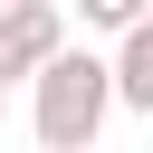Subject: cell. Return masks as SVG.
<instances>
[{"label":"cell","mask_w":153,"mask_h":153,"mask_svg":"<svg viewBox=\"0 0 153 153\" xmlns=\"http://www.w3.org/2000/svg\"><path fill=\"white\" fill-rule=\"evenodd\" d=\"M105 115H115V57L57 48V57L29 76V134H38L48 153H86V143L105 134Z\"/></svg>","instance_id":"6da1fadb"},{"label":"cell","mask_w":153,"mask_h":153,"mask_svg":"<svg viewBox=\"0 0 153 153\" xmlns=\"http://www.w3.org/2000/svg\"><path fill=\"white\" fill-rule=\"evenodd\" d=\"M57 48H67V10L57 0H0V76L10 86H29Z\"/></svg>","instance_id":"7a4b0ae2"},{"label":"cell","mask_w":153,"mask_h":153,"mask_svg":"<svg viewBox=\"0 0 153 153\" xmlns=\"http://www.w3.org/2000/svg\"><path fill=\"white\" fill-rule=\"evenodd\" d=\"M115 105L124 115H153V10L134 29H115Z\"/></svg>","instance_id":"3957f363"},{"label":"cell","mask_w":153,"mask_h":153,"mask_svg":"<svg viewBox=\"0 0 153 153\" xmlns=\"http://www.w3.org/2000/svg\"><path fill=\"white\" fill-rule=\"evenodd\" d=\"M143 10H153V0H76V19H86V29H105V38H115V29H134Z\"/></svg>","instance_id":"277c9868"},{"label":"cell","mask_w":153,"mask_h":153,"mask_svg":"<svg viewBox=\"0 0 153 153\" xmlns=\"http://www.w3.org/2000/svg\"><path fill=\"white\" fill-rule=\"evenodd\" d=\"M0 105H10V76H0Z\"/></svg>","instance_id":"5b68a950"}]
</instances>
